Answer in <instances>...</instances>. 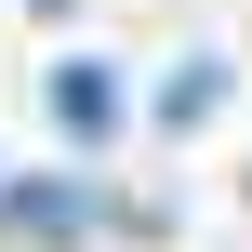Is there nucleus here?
Returning a JSON list of instances; mask_svg holds the SVG:
<instances>
[{"mask_svg":"<svg viewBox=\"0 0 252 252\" xmlns=\"http://www.w3.org/2000/svg\"><path fill=\"white\" fill-rule=\"evenodd\" d=\"M213 106H226V53H186V66L159 80V120H173V133H199Z\"/></svg>","mask_w":252,"mask_h":252,"instance_id":"nucleus-3","label":"nucleus"},{"mask_svg":"<svg viewBox=\"0 0 252 252\" xmlns=\"http://www.w3.org/2000/svg\"><path fill=\"white\" fill-rule=\"evenodd\" d=\"M0 226H13V239H80L93 199H80V186H0Z\"/></svg>","mask_w":252,"mask_h":252,"instance_id":"nucleus-2","label":"nucleus"},{"mask_svg":"<svg viewBox=\"0 0 252 252\" xmlns=\"http://www.w3.org/2000/svg\"><path fill=\"white\" fill-rule=\"evenodd\" d=\"M53 133H80V146H106L120 133V80L80 53V66H53Z\"/></svg>","mask_w":252,"mask_h":252,"instance_id":"nucleus-1","label":"nucleus"}]
</instances>
